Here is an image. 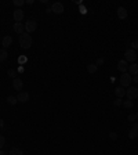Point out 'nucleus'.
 Masks as SVG:
<instances>
[{
	"instance_id": "nucleus-1",
	"label": "nucleus",
	"mask_w": 138,
	"mask_h": 155,
	"mask_svg": "<svg viewBox=\"0 0 138 155\" xmlns=\"http://www.w3.org/2000/svg\"><path fill=\"white\" fill-rule=\"evenodd\" d=\"M20 46L22 49H30V46H32V43H33V39H32V36L29 35V33H22L20 35Z\"/></svg>"
},
{
	"instance_id": "nucleus-2",
	"label": "nucleus",
	"mask_w": 138,
	"mask_h": 155,
	"mask_svg": "<svg viewBox=\"0 0 138 155\" xmlns=\"http://www.w3.org/2000/svg\"><path fill=\"white\" fill-rule=\"evenodd\" d=\"M119 82H120V86H122V87H130L131 82H133V76H131L129 72L122 73V76H120V79H119Z\"/></svg>"
},
{
	"instance_id": "nucleus-3",
	"label": "nucleus",
	"mask_w": 138,
	"mask_h": 155,
	"mask_svg": "<svg viewBox=\"0 0 138 155\" xmlns=\"http://www.w3.org/2000/svg\"><path fill=\"white\" fill-rule=\"evenodd\" d=\"M126 97H127V100H131V101L137 100L138 99V89L135 86L127 87V90H126Z\"/></svg>"
},
{
	"instance_id": "nucleus-4",
	"label": "nucleus",
	"mask_w": 138,
	"mask_h": 155,
	"mask_svg": "<svg viewBox=\"0 0 138 155\" xmlns=\"http://www.w3.org/2000/svg\"><path fill=\"white\" fill-rule=\"evenodd\" d=\"M124 60H126L127 63H131V64L135 63V60H137V53H135V50H133V49L126 50V51H124Z\"/></svg>"
},
{
	"instance_id": "nucleus-5",
	"label": "nucleus",
	"mask_w": 138,
	"mask_h": 155,
	"mask_svg": "<svg viewBox=\"0 0 138 155\" xmlns=\"http://www.w3.org/2000/svg\"><path fill=\"white\" fill-rule=\"evenodd\" d=\"M36 28H37V22H36V20H33V18H29V20L25 22V32L29 33V35H30L32 32H34Z\"/></svg>"
},
{
	"instance_id": "nucleus-6",
	"label": "nucleus",
	"mask_w": 138,
	"mask_h": 155,
	"mask_svg": "<svg viewBox=\"0 0 138 155\" xmlns=\"http://www.w3.org/2000/svg\"><path fill=\"white\" fill-rule=\"evenodd\" d=\"M24 17H25V14H24V11L21 10V8H15L13 13V18L15 22H21L22 20H24Z\"/></svg>"
},
{
	"instance_id": "nucleus-7",
	"label": "nucleus",
	"mask_w": 138,
	"mask_h": 155,
	"mask_svg": "<svg viewBox=\"0 0 138 155\" xmlns=\"http://www.w3.org/2000/svg\"><path fill=\"white\" fill-rule=\"evenodd\" d=\"M51 11L55 13V14H62V13H64V4L60 3V1L53 3V4H51Z\"/></svg>"
},
{
	"instance_id": "nucleus-8",
	"label": "nucleus",
	"mask_w": 138,
	"mask_h": 155,
	"mask_svg": "<svg viewBox=\"0 0 138 155\" xmlns=\"http://www.w3.org/2000/svg\"><path fill=\"white\" fill-rule=\"evenodd\" d=\"M117 69L120 71L122 73L129 72V63H127L126 60H120V61L117 63Z\"/></svg>"
},
{
	"instance_id": "nucleus-9",
	"label": "nucleus",
	"mask_w": 138,
	"mask_h": 155,
	"mask_svg": "<svg viewBox=\"0 0 138 155\" xmlns=\"http://www.w3.org/2000/svg\"><path fill=\"white\" fill-rule=\"evenodd\" d=\"M13 87L15 89V90H18V92H21V89L24 87V80L21 79V78H15V79H13Z\"/></svg>"
},
{
	"instance_id": "nucleus-10",
	"label": "nucleus",
	"mask_w": 138,
	"mask_h": 155,
	"mask_svg": "<svg viewBox=\"0 0 138 155\" xmlns=\"http://www.w3.org/2000/svg\"><path fill=\"white\" fill-rule=\"evenodd\" d=\"M29 93L28 92H20L18 93V96H17V100H18V103H28L29 101Z\"/></svg>"
},
{
	"instance_id": "nucleus-11",
	"label": "nucleus",
	"mask_w": 138,
	"mask_h": 155,
	"mask_svg": "<svg viewBox=\"0 0 138 155\" xmlns=\"http://www.w3.org/2000/svg\"><path fill=\"white\" fill-rule=\"evenodd\" d=\"M14 32L15 33H20V35L25 33V25L22 22H15L14 24Z\"/></svg>"
},
{
	"instance_id": "nucleus-12",
	"label": "nucleus",
	"mask_w": 138,
	"mask_h": 155,
	"mask_svg": "<svg viewBox=\"0 0 138 155\" xmlns=\"http://www.w3.org/2000/svg\"><path fill=\"white\" fill-rule=\"evenodd\" d=\"M1 44H3V49H7V47H10L11 44H13V37L10 35H7L3 37V40H1Z\"/></svg>"
},
{
	"instance_id": "nucleus-13",
	"label": "nucleus",
	"mask_w": 138,
	"mask_h": 155,
	"mask_svg": "<svg viewBox=\"0 0 138 155\" xmlns=\"http://www.w3.org/2000/svg\"><path fill=\"white\" fill-rule=\"evenodd\" d=\"M129 73H130L131 76H135V75H138V64L137 63L129 65Z\"/></svg>"
},
{
	"instance_id": "nucleus-14",
	"label": "nucleus",
	"mask_w": 138,
	"mask_h": 155,
	"mask_svg": "<svg viewBox=\"0 0 138 155\" xmlns=\"http://www.w3.org/2000/svg\"><path fill=\"white\" fill-rule=\"evenodd\" d=\"M127 15H129V13H127V10H126L124 7L117 8V17H119L120 20H126V18H127Z\"/></svg>"
},
{
	"instance_id": "nucleus-15",
	"label": "nucleus",
	"mask_w": 138,
	"mask_h": 155,
	"mask_svg": "<svg viewBox=\"0 0 138 155\" xmlns=\"http://www.w3.org/2000/svg\"><path fill=\"white\" fill-rule=\"evenodd\" d=\"M115 96H116V99H122V97H124V96H126L124 87H122V86L116 87V89H115Z\"/></svg>"
},
{
	"instance_id": "nucleus-16",
	"label": "nucleus",
	"mask_w": 138,
	"mask_h": 155,
	"mask_svg": "<svg viewBox=\"0 0 138 155\" xmlns=\"http://www.w3.org/2000/svg\"><path fill=\"white\" fill-rule=\"evenodd\" d=\"M7 57H8V53H7L6 49H0V63L6 61Z\"/></svg>"
},
{
	"instance_id": "nucleus-17",
	"label": "nucleus",
	"mask_w": 138,
	"mask_h": 155,
	"mask_svg": "<svg viewBox=\"0 0 138 155\" xmlns=\"http://www.w3.org/2000/svg\"><path fill=\"white\" fill-rule=\"evenodd\" d=\"M97 69H98V67H97L95 64H89L87 65V72L89 73H95Z\"/></svg>"
},
{
	"instance_id": "nucleus-18",
	"label": "nucleus",
	"mask_w": 138,
	"mask_h": 155,
	"mask_svg": "<svg viewBox=\"0 0 138 155\" xmlns=\"http://www.w3.org/2000/svg\"><path fill=\"white\" fill-rule=\"evenodd\" d=\"M137 134H138V129H134V127H133L130 132H129V139H130V140H134V139L137 137Z\"/></svg>"
},
{
	"instance_id": "nucleus-19",
	"label": "nucleus",
	"mask_w": 138,
	"mask_h": 155,
	"mask_svg": "<svg viewBox=\"0 0 138 155\" xmlns=\"http://www.w3.org/2000/svg\"><path fill=\"white\" fill-rule=\"evenodd\" d=\"M123 107H124V108H127V109H131V108L134 107V101H131V100H124V101H123Z\"/></svg>"
},
{
	"instance_id": "nucleus-20",
	"label": "nucleus",
	"mask_w": 138,
	"mask_h": 155,
	"mask_svg": "<svg viewBox=\"0 0 138 155\" xmlns=\"http://www.w3.org/2000/svg\"><path fill=\"white\" fill-rule=\"evenodd\" d=\"M6 100H7V103H8L10 105H15V104L18 103V100H17V97H14V96H8V97H7Z\"/></svg>"
},
{
	"instance_id": "nucleus-21",
	"label": "nucleus",
	"mask_w": 138,
	"mask_h": 155,
	"mask_svg": "<svg viewBox=\"0 0 138 155\" xmlns=\"http://www.w3.org/2000/svg\"><path fill=\"white\" fill-rule=\"evenodd\" d=\"M8 155H24V152H22L21 148H11Z\"/></svg>"
},
{
	"instance_id": "nucleus-22",
	"label": "nucleus",
	"mask_w": 138,
	"mask_h": 155,
	"mask_svg": "<svg viewBox=\"0 0 138 155\" xmlns=\"http://www.w3.org/2000/svg\"><path fill=\"white\" fill-rule=\"evenodd\" d=\"M7 73H8V76L13 78V79H15V78H17V71H15V69H8V71H7Z\"/></svg>"
},
{
	"instance_id": "nucleus-23",
	"label": "nucleus",
	"mask_w": 138,
	"mask_h": 155,
	"mask_svg": "<svg viewBox=\"0 0 138 155\" xmlns=\"http://www.w3.org/2000/svg\"><path fill=\"white\" fill-rule=\"evenodd\" d=\"M24 4H25V0H14V6H17L18 8L21 6H24Z\"/></svg>"
},
{
	"instance_id": "nucleus-24",
	"label": "nucleus",
	"mask_w": 138,
	"mask_h": 155,
	"mask_svg": "<svg viewBox=\"0 0 138 155\" xmlns=\"http://www.w3.org/2000/svg\"><path fill=\"white\" fill-rule=\"evenodd\" d=\"M113 105H115V107L123 105V100H122V99H116L115 101H113Z\"/></svg>"
},
{
	"instance_id": "nucleus-25",
	"label": "nucleus",
	"mask_w": 138,
	"mask_h": 155,
	"mask_svg": "<svg viewBox=\"0 0 138 155\" xmlns=\"http://www.w3.org/2000/svg\"><path fill=\"white\" fill-rule=\"evenodd\" d=\"M131 49L138 50V39H135V40H133V42H131Z\"/></svg>"
},
{
	"instance_id": "nucleus-26",
	"label": "nucleus",
	"mask_w": 138,
	"mask_h": 155,
	"mask_svg": "<svg viewBox=\"0 0 138 155\" xmlns=\"http://www.w3.org/2000/svg\"><path fill=\"white\" fill-rule=\"evenodd\" d=\"M127 120H129V122H134V120H137V118H135V114H130V115L127 116Z\"/></svg>"
},
{
	"instance_id": "nucleus-27",
	"label": "nucleus",
	"mask_w": 138,
	"mask_h": 155,
	"mask_svg": "<svg viewBox=\"0 0 138 155\" xmlns=\"http://www.w3.org/2000/svg\"><path fill=\"white\" fill-rule=\"evenodd\" d=\"M4 143H6V139H4V136H1V134H0V150H3V145H4Z\"/></svg>"
},
{
	"instance_id": "nucleus-28",
	"label": "nucleus",
	"mask_w": 138,
	"mask_h": 155,
	"mask_svg": "<svg viewBox=\"0 0 138 155\" xmlns=\"http://www.w3.org/2000/svg\"><path fill=\"white\" fill-rule=\"evenodd\" d=\"M18 63H20V64H26L28 63V58H26V57H20V58H18Z\"/></svg>"
},
{
	"instance_id": "nucleus-29",
	"label": "nucleus",
	"mask_w": 138,
	"mask_h": 155,
	"mask_svg": "<svg viewBox=\"0 0 138 155\" xmlns=\"http://www.w3.org/2000/svg\"><path fill=\"white\" fill-rule=\"evenodd\" d=\"M103 63H105V60H103V58H98V60H97V63H95V65L97 67H99V65H102Z\"/></svg>"
},
{
	"instance_id": "nucleus-30",
	"label": "nucleus",
	"mask_w": 138,
	"mask_h": 155,
	"mask_svg": "<svg viewBox=\"0 0 138 155\" xmlns=\"http://www.w3.org/2000/svg\"><path fill=\"white\" fill-rule=\"evenodd\" d=\"M109 137L112 139V140H116V139H117V134L113 133V132H110V133H109Z\"/></svg>"
},
{
	"instance_id": "nucleus-31",
	"label": "nucleus",
	"mask_w": 138,
	"mask_h": 155,
	"mask_svg": "<svg viewBox=\"0 0 138 155\" xmlns=\"http://www.w3.org/2000/svg\"><path fill=\"white\" fill-rule=\"evenodd\" d=\"M80 13H82V14H86V13H87V10H86V7H80Z\"/></svg>"
},
{
	"instance_id": "nucleus-32",
	"label": "nucleus",
	"mask_w": 138,
	"mask_h": 155,
	"mask_svg": "<svg viewBox=\"0 0 138 155\" xmlns=\"http://www.w3.org/2000/svg\"><path fill=\"white\" fill-rule=\"evenodd\" d=\"M133 82H134L135 85L138 83V75H135V76H133Z\"/></svg>"
},
{
	"instance_id": "nucleus-33",
	"label": "nucleus",
	"mask_w": 138,
	"mask_h": 155,
	"mask_svg": "<svg viewBox=\"0 0 138 155\" xmlns=\"http://www.w3.org/2000/svg\"><path fill=\"white\" fill-rule=\"evenodd\" d=\"M0 127H4V120L0 118Z\"/></svg>"
},
{
	"instance_id": "nucleus-34",
	"label": "nucleus",
	"mask_w": 138,
	"mask_h": 155,
	"mask_svg": "<svg viewBox=\"0 0 138 155\" xmlns=\"http://www.w3.org/2000/svg\"><path fill=\"white\" fill-rule=\"evenodd\" d=\"M46 13H47V14H50V13H53V11H51V7H47V10H46Z\"/></svg>"
},
{
	"instance_id": "nucleus-35",
	"label": "nucleus",
	"mask_w": 138,
	"mask_h": 155,
	"mask_svg": "<svg viewBox=\"0 0 138 155\" xmlns=\"http://www.w3.org/2000/svg\"><path fill=\"white\" fill-rule=\"evenodd\" d=\"M133 127H134V129H138V123H134V125H133Z\"/></svg>"
},
{
	"instance_id": "nucleus-36",
	"label": "nucleus",
	"mask_w": 138,
	"mask_h": 155,
	"mask_svg": "<svg viewBox=\"0 0 138 155\" xmlns=\"http://www.w3.org/2000/svg\"><path fill=\"white\" fill-rule=\"evenodd\" d=\"M0 155H6V152H4L3 150H0Z\"/></svg>"
},
{
	"instance_id": "nucleus-37",
	"label": "nucleus",
	"mask_w": 138,
	"mask_h": 155,
	"mask_svg": "<svg viewBox=\"0 0 138 155\" xmlns=\"http://www.w3.org/2000/svg\"><path fill=\"white\" fill-rule=\"evenodd\" d=\"M135 118H137V120H138V112H137V114H135Z\"/></svg>"
}]
</instances>
